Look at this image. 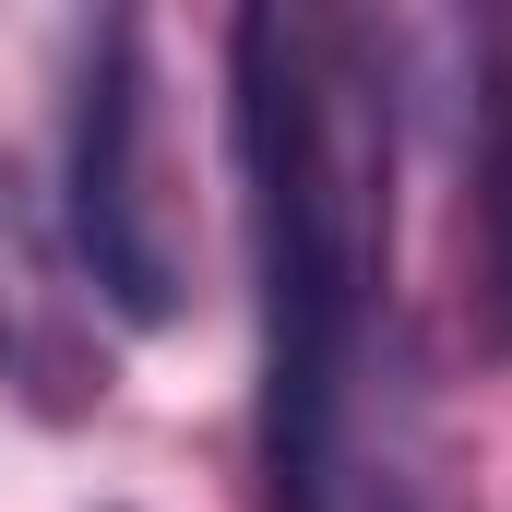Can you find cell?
<instances>
[{"label":"cell","instance_id":"cell-1","mask_svg":"<svg viewBox=\"0 0 512 512\" xmlns=\"http://www.w3.org/2000/svg\"><path fill=\"white\" fill-rule=\"evenodd\" d=\"M239 167L262 251V453L286 512H429L382 358L393 108L346 12H239Z\"/></svg>","mask_w":512,"mask_h":512},{"label":"cell","instance_id":"cell-2","mask_svg":"<svg viewBox=\"0 0 512 512\" xmlns=\"http://www.w3.org/2000/svg\"><path fill=\"white\" fill-rule=\"evenodd\" d=\"M72 251L131 322L179 310V227L155 191V84H143V24H96L84 84H72Z\"/></svg>","mask_w":512,"mask_h":512},{"label":"cell","instance_id":"cell-3","mask_svg":"<svg viewBox=\"0 0 512 512\" xmlns=\"http://www.w3.org/2000/svg\"><path fill=\"white\" fill-rule=\"evenodd\" d=\"M489 96H477V239H489V310L512 334V24H489Z\"/></svg>","mask_w":512,"mask_h":512}]
</instances>
